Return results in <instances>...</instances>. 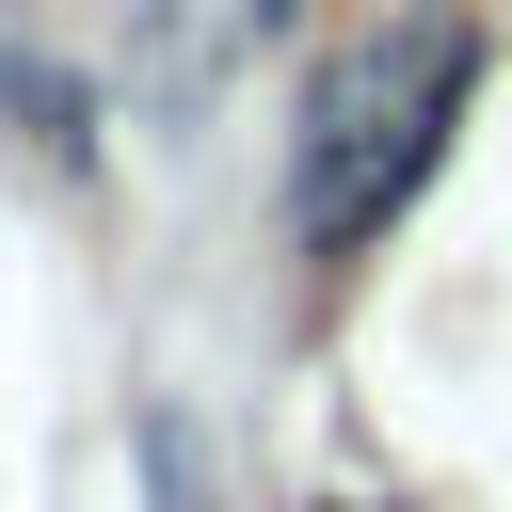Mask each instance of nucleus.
Segmentation results:
<instances>
[{
  "label": "nucleus",
  "mask_w": 512,
  "mask_h": 512,
  "mask_svg": "<svg viewBox=\"0 0 512 512\" xmlns=\"http://www.w3.org/2000/svg\"><path fill=\"white\" fill-rule=\"evenodd\" d=\"M464 96H480V16H464V0H416V16L336 32V48L304 64V128H288V240H304L320 272L368 256V240L432 192Z\"/></svg>",
  "instance_id": "obj_1"
},
{
  "label": "nucleus",
  "mask_w": 512,
  "mask_h": 512,
  "mask_svg": "<svg viewBox=\"0 0 512 512\" xmlns=\"http://www.w3.org/2000/svg\"><path fill=\"white\" fill-rule=\"evenodd\" d=\"M320 512H400V496H320Z\"/></svg>",
  "instance_id": "obj_2"
}]
</instances>
